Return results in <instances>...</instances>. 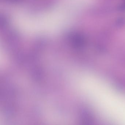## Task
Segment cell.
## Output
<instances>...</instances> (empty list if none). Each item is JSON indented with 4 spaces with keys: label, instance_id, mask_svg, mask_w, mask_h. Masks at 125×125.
Returning <instances> with one entry per match:
<instances>
[]
</instances>
